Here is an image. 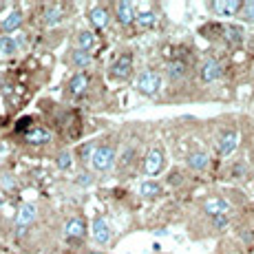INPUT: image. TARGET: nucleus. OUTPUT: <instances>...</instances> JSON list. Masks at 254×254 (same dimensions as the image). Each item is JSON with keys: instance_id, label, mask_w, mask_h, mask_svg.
Returning a JSON list of instances; mask_svg holds the SVG:
<instances>
[{"instance_id": "f257e3e1", "label": "nucleus", "mask_w": 254, "mask_h": 254, "mask_svg": "<svg viewBox=\"0 0 254 254\" xmlns=\"http://www.w3.org/2000/svg\"><path fill=\"white\" fill-rule=\"evenodd\" d=\"M115 164V150L111 146H97L91 155V166L97 173H109Z\"/></svg>"}, {"instance_id": "f03ea898", "label": "nucleus", "mask_w": 254, "mask_h": 254, "mask_svg": "<svg viewBox=\"0 0 254 254\" xmlns=\"http://www.w3.org/2000/svg\"><path fill=\"white\" fill-rule=\"evenodd\" d=\"M239 137H241V135H239V130L234 128V126H232V128H230V126H228V128H223L221 133H219V137H217L219 155H221V157H230L234 150H237V146H239Z\"/></svg>"}, {"instance_id": "7ed1b4c3", "label": "nucleus", "mask_w": 254, "mask_h": 254, "mask_svg": "<svg viewBox=\"0 0 254 254\" xmlns=\"http://www.w3.org/2000/svg\"><path fill=\"white\" fill-rule=\"evenodd\" d=\"M159 89H162V75L155 71H144L137 77V91L141 95H155Z\"/></svg>"}, {"instance_id": "20e7f679", "label": "nucleus", "mask_w": 254, "mask_h": 254, "mask_svg": "<svg viewBox=\"0 0 254 254\" xmlns=\"http://www.w3.org/2000/svg\"><path fill=\"white\" fill-rule=\"evenodd\" d=\"M199 75L206 84H212V82L221 80L223 77V64L217 60V58H206L201 62V69H199Z\"/></svg>"}, {"instance_id": "39448f33", "label": "nucleus", "mask_w": 254, "mask_h": 254, "mask_svg": "<svg viewBox=\"0 0 254 254\" xmlns=\"http://www.w3.org/2000/svg\"><path fill=\"white\" fill-rule=\"evenodd\" d=\"M241 7H243L241 0H214V2H210V9H212V13H214V16H219V18L239 16Z\"/></svg>"}, {"instance_id": "423d86ee", "label": "nucleus", "mask_w": 254, "mask_h": 254, "mask_svg": "<svg viewBox=\"0 0 254 254\" xmlns=\"http://www.w3.org/2000/svg\"><path fill=\"white\" fill-rule=\"evenodd\" d=\"M201 208L208 217H223V214H228L232 210V203L223 197H208Z\"/></svg>"}, {"instance_id": "0eeeda50", "label": "nucleus", "mask_w": 254, "mask_h": 254, "mask_svg": "<svg viewBox=\"0 0 254 254\" xmlns=\"http://www.w3.org/2000/svg\"><path fill=\"white\" fill-rule=\"evenodd\" d=\"M221 38L228 47H239L246 40V31H243L241 24H221Z\"/></svg>"}, {"instance_id": "6e6552de", "label": "nucleus", "mask_w": 254, "mask_h": 254, "mask_svg": "<svg viewBox=\"0 0 254 254\" xmlns=\"http://www.w3.org/2000/svg\"><path fill=\"white\" fill-rule=\"evenodd\" d=\"M164 168V153L159 148H153L148 150V155H146V162H144V170L146 175H150V177H155V175H159Z\"/></svg>"}, {"instance_id": "1a4fd4ad", "label": "nucleus", "mask_w": 254, "mask_h": 254, "mask_svg": "<svg viewBox=\"0 0 254 254\" xmlns=\"http://www.w3.org/2000/svg\"><path fill=\"white\" fill-rule=\"evenodd\" d=\"M111 73H113V77H117V80H126V77L133 73V58H130L128 53L120 56L115 60V64H113V69H111Z\"/></svg>"}, {"instance_id": "9d476101", "label": "nucleus", "mask_w": 254, "mask_h": 254, "mask_svg": "<svg viewBox=\"0 0 254 254\" xmlns=\"http://www.w3.org/2000/svg\"><path fill=\"white\" fill-rule=\"evenodd\" d=\"M33 219H36V206H31V203H24V206L18 210V217H16L18 234H22L24 230H27V226H31Z\"/></svg>"}, {"instance_id": "9b49d317", "label": "nucleus", "mask_w": 254, "mask_h": 254, "mask_svg": "<svg viewBox=\"0 0 254 254\" xmlns=\"http://www.w3.org/2000/svg\"><path fill=\"white\" fill-rule=\"evenodd\" d=\"M93 239H95L100 246H106L111 241V228H109V221L102 217H97L93 221Z\"/></svg>"}, {"instance_id": "f8f14e48", "label": "nucleus", "mask_w": 254, "mask_h": 254, "mask_svg": "<svg viewBox=\"0 0 254 254\" xmlns=\"http://www.w3.org/2000/svg\"><path fill=\"white\" fill-rule=\"evenodd\" d=\"M188 166L192 170H206L208 166H210V155L208 153H203V150H194V153H190L188 155Z\"/></svg>"}, {"instance_id": "ddd939ff", "label": "nucleus", "mask_w": 254, "mask_h": 254, "mask_svg": "<svg viewBox=\"0 0 254 254\" xmlns=\"http://www.w3.org/2000/svg\"><path fill=\"white\" fill-rule=\"evenodd\" d=\"M135 18H137V13H135L133 2H120L117 4V20H120V24H130Z\"/></svg>"}, {"instance_id": "4468645a", "label": "nucleus", "mask_w": 254, "mask_h": 254, "mask_svg": "<svg viewBox=\"0 0 254 254\" xmlns=\"http://www.w3.org/2000/svg\"><path fill=\"white\" fill-rule=\"evenodd\" d=\"M84 232H86V226H84V221L82 219H71L69 223H66V228H64V234H66V239H82L84 237Z\"/></svg>"}, {"instance_id": "2eb2a0df", "label": "nucleus", "mask_w": 254, "mask_h": 254, "mask_svg": "<svg viewBox=\"0 0 254 254\" xmlns=\"http://www.w3.org/2000/svg\"><path fill=\"white\" fill-rule=\"evenodd\" d=\"M86 86H89V77H86L84 73H77V75H73L71 82H69L71 95H82V93L86 91Z\"/></svg>"}, {"instance_id": "dca6fc26", "label": "nucleus", "mask_w": 254, "mask_h": 254, "mask_svg": "<svg viewBox=\"0 0 254 254\" xmlns=\"http://www.w3.org/2000/svg\"><path fill=\"white\" fill-rule=\"evenodd\" d=\"M27 141L33 146H40V144H47V141H51V133L45 128H33L27 133Z\"/></svg>"}, {"instance_id": "f3484780", "label": "nucleus", "mask_w": 254, "mask_h": 254, "mask_svg": "<svg viewBox=\"0 0 254 254\" xmlns=\"http://www.w3.org/2000/svg\"><path fill=\"white\" fill-rule=\"evenodd\" d=\"M20 24H22V13H20V11H18V9H16V11H11V13H9L7 18H4V20H2V24H0V29L9 33V31H16V29L20 27Z\"/></svg>"}, {"instance_id": "a211bd4d", "label": "nucleus", "mask_w": 254, "mask_h": 254, "mask_svg": "<svg viewBox=\"0 0 254 254\" xmlns=\"http://www.w3.org/2000/svg\"><path fill=\"white\" fill-rule=\"evenodd\" d=\"M91 22H93V27L104 29L106 24H109V11H106L104 7H95L91 11Z\"/></svg>"}, {"instance_id": "6ab92c4d", "label": "nucleus", "mask_w": 254, "mask_h": 254, "mask_svg": "<svg viewBox=\"0 0 254 254\" xmlns=\"http://www.w3.org/2000/svg\"><path fill=\"white\" fill-rule=\"evenodd\" d=\"M135 22H137L139 29H153L155 24H157V13L155 11H141V13H137Z\"/></svg>"}, {"instance_id": "aec40b11", "label": "nucleus", "mask_w": 254, "mask_h": 254, "mask_svg": "<svg viewBox=\"0 0 254 254\" xmlns=\"http://www.w3.org/2000/svg\"><path fill=\"white\" fill-rule=\"evenodd\" d=\"M186 73H188V64H186L184 60H173L168 64V75L173 77V80H179V77H184Z\"/></svg>"}, {"instance_id": "412c9836", "label": "nucleus", "mask_w": 254, "mask_h": 254, "mask_svg": "<svg viewBox=\"0 0 254 254\" xmlns=\"http://www.w3.org/2000/svg\"><path fill=\"white\" fill-rule=\"evenodd\" d=\"M18 51V42L9 36H0V56H13Z\"/></svg>"}, {"instance_id": "4be33fe9", "label": "nucleus", "mask_w": 254, "mask_h": 254, "mask_svg": "<svg viewBox=\"0 0 254 254\" xmlns=\"http://www.w3.org/2000/svg\"><path fill=\"white\" fill-rule=\"evenodd\" d=\"M95 36H93L91 31H80L77 33V47L82 49V51H89V49L95 47Z\"/></svg>"}, {"instance_id": "5701e85b", "label": "nucleus", "mask_w": 254, "mask_h": 254, "mask_svg": "<svg viewBox=\"0 0 254 254\" xmlns=\"http://www.w3.org/2000/svg\"><path fill=\"white\" fill-rule=\"evenodd\" d=\"M71 60H73V64H75V66L84 69V66L91 64V53H89V51H82V49H77V51H73Z\"/></svg>"}, {"instance_id": "b1692460", "label": "nucleus", "mask_w": 254, "mask_h": 254, "mask_svg": "<svg viewBox=\"0 0 254 254\" xmlns=\"http://www.w3.org/2000/svg\"><path fill=\"white\" fill-rule=\"evenodd\" d=\"M139 192L144 194V197H157L159 192H162V186H159L157 182H144L139 188Z\"/></svg>"}, {"instance_id": "393cba45", "label": "nucleus", "mask_w": 254, "mask_h": 254, "mask_svg": "<svg viewBox=\"0 0 254 254\" xmlns=\"http://www.w3.org/2000/svg\"><path fill=\"white\" fill-rule=\"evenodd\" d=\"M239 18H241L243 22H254V0H246L241 7V11H239Z\"/></svg>"}, {"instance_id": "a878e982", "label": "nucleus", "mask_w": 254, "mask_h": 254, "mask_svg": "<svg viewBox=\"0 0 254 254\" xmlns=\"http://www.w3.org/2000/svg\"><path fill=\"white\" fill-rule=\"evenodd\" d=\"M62 18H64V9L62 7H53V9H49V11L45 13V22L47 24H56V22H60Z\"/></svg>"}, {"instance_id": "bb28decb", "label": "nucleus", "mask_w": 254, "mask_h": 254, "mask_svg": "<svg viewBox=\"0 0 254 254\" xmlns=\"http://www.w3.org/2000/svg\"><path fill=\"white\" fill-rule=\"evenodd\" d=\"M56 162H58V168H60V170H69L71 166H73L71 153H66V150H64V153H60V155H58V159H56Z\"/></svg>"}, {"instance_id": "cd10ccee", "label": "nucleus", "mask_w": 254, "mask_h": 254, "mask_svg": "<svg viewBox=\"0 0 254 254\" xmlns=\"http://www.w3.org/2000/svg\"><path fill=\"white\" fill-rule=\"evenodd\" d=\"M0 186H2L4 190H13L16 188V182L11 179V175H0Z\"/></svg>"}, {"instance_id": "c85d7f7f", "label": "nucleus", "mask_w": 254, "mask_h": 254, "mask_svg": "<svg viewBox=\"0 0 254 254\" xmlns=\"http://www.w3.org/2000/svg\"><path fill=\"white\" fill-rule=\"evenodd\" d=\"M77 184H80V186H89V184H91V175H86V173H84L80 179H77Z\"/></svg>"}, {"instance_id": "c756f323", "label": "nucleus", "mask_w": 254, "mask_h": 254, "mask_svg": "<svg viewBox=\"0 0 254 254\" xmlns=\"http://www.w3.org/2000/svg\"><path fill=\"white\" fill-rule=\"evenodd\" d=\"M250 155H252V159H254V135L250 137Z\"/></svg>"}, {"instance_id": "7c9ffc66", "label": "nucleus", "mask_w": 254, "mask_h": 254, "mask_svg": "<svg viewBox=\"0 0 254 254\" xmlns=\"http://www.w3.org/2000/svg\"><path fill=\"white\" fill-rule=\"evenodd\" d=\"M91 254H100V252H91Z\"/></svg>"}, {"instance_id": "2f4dec72", "label": "nucleus", "mask_w": 254, "mask_h": 254, "mask_svg": "<svg viewBox=\"0 0 254 254\" xmlns=\"http://www.w3.org/2000/svg\"><path fill=\"white\" fill-rule=\"evenodd\" d=\"M252 77H254V69H252Z\"/></svg>"}]
</instances>
